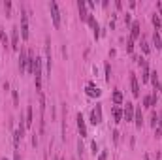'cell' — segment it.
Masks as SVG:
<instances>
[{"instance_id": "cell-18", "label": "cell", "mask_w": 162, "mask_h": 160, "mask_svg": "<svg viewBox=\"0 0 162 160\" xmlns=\"http://www.w3.org/2000/svg\"><path fill=\"white\" fill-rule=\"evenodd\" d=\"M113 119H115V123H121V121H123V111H121V107H113Z\"/></svg>"}, {"instance_id": "cell-25", "label": "cell", "mask_w": 162, "mask_h": 160, "mask_svg": "<svg viewBox=\"0 0 162 160\" xmlns=\"http://www.w3.org/2000/svg\"><path fill=\"white\" fill-rule=\"evenodd\" d=\"M126 51H128V53H132V51H134V41H132L130 38H128V43H126Z\"/></svg>"}, {"instance_id": "cell-28", "label": "cell", "mask_w": 162, "mask_h": 160, "mask_svg": "<svg viewBox=\"0 0 162 160\" xmlns=\"http://www.w3.org/2000/svg\"><path fill=\"white\" fill-rule=\"evenodd\" d=\"M90 147H92V153H94V154L98 153V147H96V141H92V143H90Z\"/></svg>"}, {"instance_id": "cell-16", "label": "cell", "mask_w": 162, "mask_h": 160, "mask_svg": "<svg viewBox=\"0 0 162 160\" xmlns=\"http://www.w3.org/2000/svg\"><path fill=\"white\" fill-rule=\"evenodd\" d=\"M0 40H2V45H4V49H11V41L8 40V36H6V30H0Z\"/></svg>"}, {"instance_id": "cell-4", "label": "cell", "mask_w": 162, "mask_h": 160, "mask_svg": "<svg viewBox=\"0 0 162 160\" xmlns=\"http://www.w3.org/2000/svg\"><path fill=\"white\" fill-rule=\"evenodd\" d=\"M90 123L94 124V126L102 123V106H100V104H96V107L92 109V113H90Z\"/></svg>"}, {"instance_id": "cell-14", "label": "cell", "mask_w": 162, "mask_h": 160, "mask_svg": "<svg viewBox=\"0 0 162 160\" xmlns=\"http://www.w3.org/2000/svg\"><path fill=\"white\" fill-rule=\"evenodd\" d=\"M134 123H136L138 128H142V124H143V115H142V109L140 107L134 109Z\"/></svg>"}, {"instance_id": "cell-26", "label": "cell", "mask_w": 162, "mask_h": 160, "mask_svg": "<svg viewBox=\"0 0 162 160\" xmlns=\"http://www.w3.org/2000/svg\"><path fill=\"white\" fill-rule=\"evenodd\" d=\"M109 76H111V66L106 64V81H109Z\"/></svg>"}, {"instance_id": "cell-23", "label": "cell", "mask_w": 162, "mask_h": 160, "mask_svg": "<svg viewBox=\"0 0 162 160\" xmlns=\"http://www.w3.org/2000/svg\"><path fill=\"white\" fill-rule=\"evenodd\" d=\"M142 51H143L145 55H149V51H151V49H149V43H147L145 40H142Z\"/></svg>"}, {"instance_id": "cell-12", "label": "cell", "mask_w": 162, "mask_h": 160, "mask_svg": "<svg viewBox=\"0 0 162 160\" xmlns=\"http://www.w3.org/2000/svg\"><path fill=\"white\" fill-rule=\"evenodd\" d=\"M77 130L81 134V138H85V136H87V126H85V119H83L81 113H77Z\"/></svg>"}, {"instance_id": "cell-1", "label": "cell", "mask_w": 162, "mask_h": 160, "mask_svg": "<svg viewBox=\"0 0 162 160\" xmlns=\"http://www.w3.org/2000/svg\"><path fill=\"white\" fill-rule=\"evenodd\" d=\"M49 10H51L53 27L59 28V27H60V11H59V4H57V2H49Z\"/></svg>"}, {"instance_id": "cell-8", "label": "cell", "mask_w": 162, "mask_h": 160, "mask_svg": "<svg viewBox=\"0 0 162 160\" xmlns=\"http://www.w3.org/2000/svg\"><path fill=\"white\" fill-rule=\"evenodd\" d=\"M85 93H87V96H90V98H98V96L102 94V90H100L98 87H94L92 83H89L87 89H85Z\"/></svg>"}, {"instance_id": "cell-5", "label": "cell", "mask_w": 162, "mask_h": 160, "mask_svg": "<svg viewBox=\"0 0 162 160\" xmlns=\"http://www.w3.org/2000/svg\"><path fill=\"white\" fill-rule=\"evenodd\" d=\"M140 66H142V81L147 83L151 79V72H149V66H147V60L145 58H140Z\"/></svg>"}, {"instance_id": "cell-24", "label": "cell", "mask_w": 162, "mask_h": 160, "mask_svg": "<svg viewBox=\"0 0 162 160\" xmlns=\"http://www.w3.org/2000/svg\"><path fill=\"white\" fill-rule=\"evenodd\" d=\"M11 96H13V106L17 107L19 106V94H17V90H11Z\"/></svg>"}, {"instance_id": "cell-31", "label": "cell", "mask_w": 162, "mask_h": 160, "mask_svg": "<svg viewBox=\"0 0 162 160\" xmlns=\"http://www.w3.org/2000/svg\"><path fill=\"white\" fill-rule=\"evenodd\" d=\"M158 128L162 130V113H160V115H158Z\"/></svg>"}, {"instance_id": "cell-11", "label": "cell", "mask_w": 162, "mask_h": 160, "mask_svg": "<svg viewBox=\"0 0 162 160\" xmlns=\"http://www.w3.org/2000/svg\"><path fill=\"white\" fill-rule=\"evenodd\" d=\"M11 49H19V28L17 27H13L11 28Z\"/></svg>"}, {"instance_id": "cell-20", "label": "cell", "mask_w": 162, "mask_h": 160, "mask_svg": "<svg viewBox=\"0 0 162 160\" xmlns=\"http://www.w3.org/2000/svg\"><path fill=\"white\" fill-rule=\"evenodd\" d=\"M113 102L117 104V106L123 104V93H121V90H115V93H113Z\"/></svg>"}, {"instance_id": "cell-2", "label": "cell", "mask_w": 162, "mask_h": 160, "mask_svg": "<svg viewBox=\"0 0 162 160\" xmlns=\"http://www.w3.org/2000/svg\"><path fill=\"white\" fill-rule=\"evenodd\" d=\"M21 36H23V40H28V15H27V11L25 10H21Z\"/></svg>"}, {"instance_id": "cell-10", "label": "cell", "mask_w": 162, "mask_h": 160, "mask_svg": "<svg viewBox=\"0 0 162 160\" xmlns=\"http://www.w3.org/2000/svg\"><path fill=\"white\" fill-rule=\"evenodd\" d=\"M34 109H32V106H28L27 107V115H25V128H30L32 124H34Z\"/></svg>"}, {"instance_id": "cell-7", "label": "cell", "mask_w": 162, "mask_h": 160, "mask_svg": "<svg viewBox=\"0 0 162 160\" xmlns=\"http://www.w3.org/2000/svg\"><path fill=\"white\" fill-rule=\"evenodd\" d=\"M77 10H79L81 21H89V15L90 13H87V2H85V0H77Z\"/></svg>"}, {"instance_id": "cell-27", "label": "cell", "mask_w": 162, "mask_h": 160, "mask_svg": "<svg viewBox=\"0 0 162 160\" xmlns=\"http://www.w3.org/2000/svg\"><path fill=\"white\" fill-rule=\"evenodd\" d=\"M98 160H107V153H106V151H102V153L98 154Z\"/></svg>"}, {"instance_id": "cell-3", "label": "cell", "mask_w": 162, "mask_h": 160, "mask_svg": "<svg viewBox=\"0 0 162 160\" xmlns=\"http://www.w3.org/2000/svg\"><path fill=\"white\" fill-rule=\"evenodd\" d=\"M27 66H28V51L21 49V53H19V70H21V74L27 72Z\"/></svg>"}, {"instance_id": "cell-32", "label": "cell", "mask_w": 162, "mask_h": 160, "mask_svg": "<svg viewBox=\"0 0 162 160\" xmlns=\"http://www.w3.org/2000/svg\"><path fill=\"white\" fill-rule=\"evenodd\" d=\"M13 160H21V154H19L17 151H15V154H13Z\"/></svg>"}, {"instance_id": "cell-34", "label": "cell", "mask_w": 162, "mask_h": 160, "mask_svg": "<svg viewBox=\"0 0 162 160\" xmlns=\"http://www.w3.org/2000/svg\"><path fill=\"white\" fill-rule=\"evenodd\" d=\"M60 160H64V158H60Z\"/></svg>"}, {"instance_id": "cell-33", "label": "cell", "mask_w": 162, "mask_h": 160, "mask_svg": "<svg viewBox=\"0 0 162 160\" xmlns=\"http://www.w3.org/2000/svg\"><path fill=\"white\" fill-rule=\"evenodd\" d=\"M158 90H160V94H162V81L158 83Z\"/></svg>"}, {"instance_id": "cell-21", "label": "cell", "mask_w": 162, "mask_h": 160, "mask_svg": "<svg viewBox=\"0 0 162 160\" xmlns=\"http://www.w3.org/2000/svg\"><path fill=\"white\" fill-rule=\"evenodd\" d=\"M151 21H153V25H155V28H156V30H158V28L162 27V19H160V15H156V13H155Z\"/></svg>"}, {"instance_id": "cell-13", "label": "cell", "mask_w": 162, "mask_h": 160, "mask_svg": "<svg viewBox=\"0 0 162 160\" xmlns=\"http://www.w3.org/2000/svg\"><path fill=\"white\" fill-rule=\"evenodd\" d=\"M89 25L92 27V30H94V40H98V38H100V27H98L96 19L92 17V15H89Z\"/></svg>"}, {"instance_id": "cell-15", "label": "cell", "mask_w": 162, "mask_h": 160, "mask_svg": "<svg viewBox=\"0 0 162 160\" xmlns=\"http://www.w3.org/2000/svg\"><path fill=\"white\" fill-rule=\"evenodd\" d=\"M140 38V23H132V30H130V40L136 41Z\"/></svg>"}, {"instance_id": "cell-29", "label": "cell", "mask_w": 162, "mask_h": 160, "mask_svg": "<svg viewBox=\"0 0 162 160\" xmlns=\"http://www.w3.org/2000/svg\"><path fill=\"white\" fill-rule=\"evenodd\" d=\"M155 136H156V138H162V130L160 128H155Z\"/></svg>"}, {"instance_id": "cell-17", "label": "cell", "mask_w": 162, "mask_h": 160, "mask_svg": "<svg viewBox=\"0 0 162 160\" xmlns=\"http://www.w3.org/2000/svg\"><path fill=\"white\" fill-rule=\"evenodd\" d=\"M153 43L156 45V49H162V36L158 30H155V34H153Z\"/></svg>"}, {"instance_id": "cell-22", "label": "cell", "mask_w": 162, "mask_h": 160, "mask_svg": "<svg viewBox=\"0 0 162 160\" xmlns=\"http://www.w3.org/2000/svg\"><path fill=\"white\" fill-rule=\"evenodd\" d=\"M4 11H6V17L11 15V2H10V0H6V2H4Z\"/></svg>"}, {"instance_id": "cell-19", "label": "cell", "mask_w": 162, "mask_h": 160, "mask_svg": "<svg viewBox=\"0 0 162 160\" xmlns=\"http://www.w3.org/2000/svg\"><path fill=\"white\" fill-rule=\"evenodd\" d=\"M143 107H149V109H153L155 107V102H153V96H143Z\"/></svg>"}, {"instance_id": "cell-30", "label": "cell", "mask_w": 162, "mask_h": 160, "mask_svg": "<svg viewBox=\"0 0 162 160\" xmlns=\"http://www.w3.org/2000/svg\"><path fill=\"white\" fill-rule=\"evenodd\" d=\"M113 141H115V143L119 141V132H113Z\"/></svg>"}, {"instance_id": "cell-9", "label": "cell", "mask_w": 162, "mask_h": 160, "mask_svg": "<svg viewBox=\"0 0 162 160\" xmlns=\"http://www.w3.org/2000/svg\"><path fill=\"white\" fill-rule=\"evenodd\" d=\"M130 89H132V94L138 98V96H140V83H138V77L132 74L130 76Z\"/></svg>"}, {"instance_id": "cell-6", "label": "cell", "mask_w": 162, "mask_h": 160, "mask_svg": "<svg viewBox=\"0 0 162 160\" xmlns=\"http://www.w3.org/2000/svg\"><path fill=\"white\" fill-rule=\"evenodd\" d=\"M134 104H130V102H126V107H125V111H123V119L126 121V123H130V121H134Z\"/></svg>"}]
</instances>
